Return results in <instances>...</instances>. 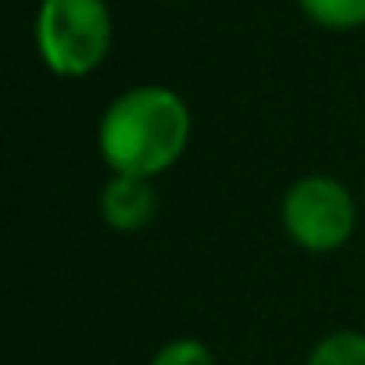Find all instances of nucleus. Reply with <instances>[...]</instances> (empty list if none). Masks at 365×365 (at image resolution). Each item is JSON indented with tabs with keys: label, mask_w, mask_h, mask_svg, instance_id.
I'll list each match as a JSON object with an SVG mask.
<instances>
[{
	"label": "nucleus",
	"mask_w": 365,
	"mask_h": 365,
	"mask_svg": "<svg viewBox=\"0 0 365 365\" xmlns=\"http://www.w3.org/2000/svg\"><path fill=\"white\" fill-rule=\"evenodd\" d=\"M36 47L51 72L86 76L111 51V11L104 0H43Z\"/></svg>",
	"instance_id": "obj_2"
},
{
	"label": "nucleus",
	"mask_w": 365,
	"mask_h": 365,
	"mask_svg": "<svg viewBox=\"0 0 365 365\" xmlns=\"http://www.w3.org/2000/svg\"><path fill=\"white\" fill-rule=\"evenodd\" d=\"M190 140V111L168 86H136L111 101L101 118V154L115 172L158 175L179 161Z\"/></svg>",
	"instance_id": "obj_1"
},
{
	"label": "nucleus",
	"mask_w": 365,
	"mask_h": 365,
	"mask_svg": "<svg viewBox=\"0 0 365 365\" xmlns=\"http://www.w3.org/2000/svg\"><path fill=\"white\" fill-rule=\"evenodd\" d=\"M154 208H158V197H154L150 179H143V175L115 172L111 182L101 190V215L118 233L143 230L154 219Z\"/></svg>",
	"instance_id": "obj_4"
},
{
	"label": "nucleus",
	"mask_w": 365,
	"mask_h": 365,
	"mask_svg": "<svg viewBox=\"0 0 365 365\" xmlns=\"http://www.w3.org/2000/svg\"><path fill=\"white\" fill-rule=\"evenodd\" d=\"M283 226L304 251H336L354 230V201L344 182L329 175H304L283 197Z\"/></svg>",
	"instance_id": "obj_3"
},
{
	"label": "nucleus",
	"mask_w": 365,
	"mask_h": 365,
	"mask_svg": "<svg viewBox=\"0 0 365 365\" xmlns=\"http://www.w3.org/2000/svg\"><path fill=\"white\" fill-rule=\"evenodd\" d=\"M150 365H215L212 351L201 344V340H190V336H182V340H172L165 344Z\"/></svg>",
	"instance_id": "obj_7"
},
{
	"label": "nucleus",
	"mask_w": 365,
	"mask_h": 365,
	"mask_svg": "<svg viewBox=\"0 0 365 365\" xmlns=\"http://www.w3.org/2000/svg\"><path fill=\"white\" fill-rule=\"evenodd\" d=\"M308 365H365V333L340 329L322 336L308 354Z\"/></svg>",
	"instance_id": "obj_6"
},
{
	"label": "nucleus",
	"mask_w": 365,
	"mask_h": 365,
	"mask_svg": "<svg viewBox=\"0 0 365 365\" xmlns=\"http://www.w3.org/2000/svg\"><path fill=\"white\" fill-rule=\"evenodd\" d=\"M301 11L322 29H358L365 26V0H297Z\"/></svg>",
	"instance_id": "obj_5"
}]
</instances>
